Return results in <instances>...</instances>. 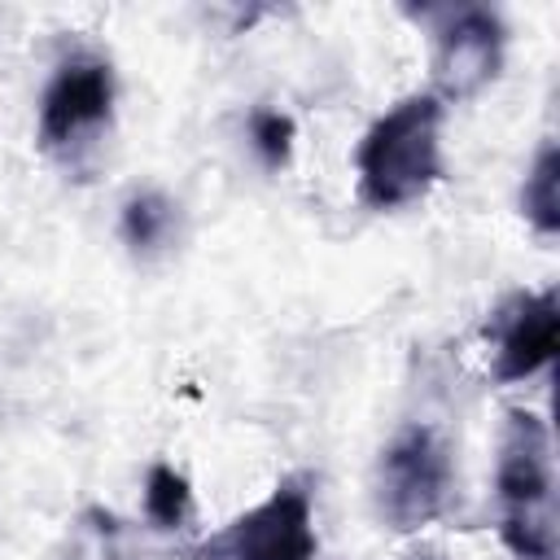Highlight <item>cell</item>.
Wrapping results in <instances>:
<instances>
[{
	"label": "cell",
	"instance_id": "6da1fadb",
	"mask_svg": "<svg viewBox=\"0 0 560 560\" xmlns=\"http://www.w3.org/2000/svg\"><path fill=\"white\" fill-rule=\"evenodd\" d=\"M359 201L368 210H402L442 179V101L411 92L389 105L354 149Z\"/></svg>",
	"mask_w": 560,
	"mask_h": 560
},
{
	"label": "cell",
	"instance_id": "7a4b0ae2",
	"mask_svg": "<svg viewBox=\"0 0 560 560\" xmlns=\"http://www.w3.org/2000/svg\"><path fill=\"white\" fill-rule=\"evenodd\" d=\"M499 534L521 560H551L556 512H551V433L534 411H508L494 459Z\"/></svg>",
	"mask_w": 560,
	"mask_h": 560
},
{
	"label": "cell",
	"instance_id": "3957f363",
	"mask_svg": "<svg viewBox=\"0 0 560 560\" xmlns=\"http://www.w3.org/2000/svg\"><path fill=\"white\" fill-rule=\"evenodd\" d=\"M315 503L302 477H284L249 512L232 516L197 547V560H315Z\"/></svg>",
	"mask_w": 560,
	"mask_h": 560
},
{
	"label": "cell",
	"instance_id": "277c9868",
	"mask_svg": "<svg viewBox=\"0 0 560 560\" xmlns=\"http://www.w3.org/2000/svg\"><path fill=\"white\" fill-rule=\"evenodd\" d=\"M451 499V451L429 424L402 429L376 464V503L389 529L411 534L446 512Z\"/></svg>",
	"mask_w": 560,
	"mask_h": 560
},
{
	"label": "cell",
	"instance_id": "5b68a950",
	"mask_svg": "<svg viewBox=\"0 0 560 560\" xmlns=\"http://www.w3.org/2000/svg\"><path fill=\"white\" fill-rule=\"evenodd\" d=\"M114 114V70L96 52H70L39 96V144L48 153H70L88 144Z\"/></svg>",
	"mask_w": 560,
	"mask_h": 560
},
{
	"label": "cell",
	"instance_id": "8992f818",
	"mask_svg": "<svg viewBox=\"0 0 560 560\" xmlns=\"http://www.w3.org/2000/svg\"><path fill=\"white\" fill-rule=\"evenodd\" d=\"M503 22L494 9L464 4L442 9L433 26V83L438 101H468L486 83H494L503 66Z\"/></svg>",
	"mask_w": 560,
	"mask_h": 560
},
{
	"label": "cell",
	"instance_id": "52a82bcc",
	"mask_svg": "<svg viewBox=\"0 0 560 560\" xmlns=\"http://www.w3.org/2000/svg\"><path fill=\"white\" fill-rule=\"evenodd\" d=\"M490 337H494V376L503 385L538 376L556 359V341H560L556 289L516 293L508 306L494 311Z\"/></svg>",
	"mask_w": 560,
	"mask_h": 560
},
{
	"label": "cell",
	"instance_id": "ba28073f",
	"mask_svg": "<svg viewBox=\"0 0 560 560\" xmlns=\"http://www.w3.org/2000/svg\"><path fill=\"white\" fill-rule=\"evenodd\" d=\"M521 210L534 223L538 236H556L560 232V149L542 144L525 184H521Z\"/></svg>",
	"mask_w": 560,
	"mask_h": 560
},
{
	"label": "cell",
	"instance_id": "9c48e42d",
	"mask_svg": "<svg viewBox=\"0 0 560 560\" xmlns=\"http://www.w3.org/2000/svg\"><path fill=\"white\" fill-rule=\"evenodd\" d=\"M197 503H192V486L179 468L171 464H153L144 472V516L158 529H184L192 521Z\"/></svg>",
	"mask_w": 560,
	"mask_h": 560
},
{
	"label": "cell",
	"instance_id": "30bf717a",
	"mask_svg": "<svg viewBox=\"0 0 560 560\" xmlns=\"http://www.w3.org/2000/svg\"><path fill=\"white\" fill-rule=\"evenodd\" d=\"M171 228H175V206L162 192H140L122 206V241L136 254H149V249L166 245Z\"/></svg>",
	"mask_w": 560,
	"mask_h": 560
},
{
	"label": "cell",
	"instance_id": "8fae6325",
	"mask_svg": "<svg viewBox=\"0 0 560 560\" xmlns=\"http://www.w3.org/2000/svg\"><path fill=\"white\" fill-rule=\"evenodd\" d=\"M293 140H298V127H293V118H289L284 109H267V105H262V109L249 114V149L258 153V162H262L267 171L289 166Z\"/></svg>",
	"mask_w": 560,
	"mask_h": 560
}]
</instances>
